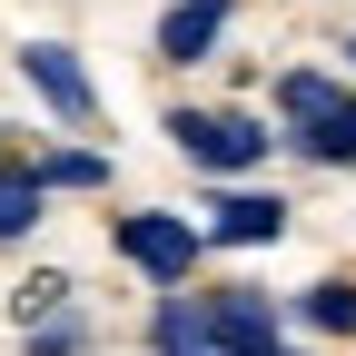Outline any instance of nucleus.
Listing matches in <instances>:
<instances>
[{
  "instance_id": "20e7f679",
  "label": "nucleus",
  "mask_w": 356,
  "mask_h": 356,
  "mask_svg": "<svg viewBox=\"0 0 356 356\" xmlns=\"http://www.w3.org/2000/svg\"><path fill=\"white\" fill-rule=\"evenodd\" d=\"M198 307H208V337H218V356H297V346L277 337V307H267L257 287H208Z\"/></svg>"
},
{
  "instance_id": "7ed1b4c3",
  "label": "nucleus",
  "mask_w": 356,
  "mask_h": 356,
  "mask_svg": "<svg viewBox=\"0 0 356 356\" xmlns=\"http://www.w3.org/2000/svg\"><path fill=\"white\" fill-rule=\"evenodd\" d=\"M109 248H119L129 267H139V277H159V287H188L208 238L188 228V218H168V208H129L119 228H109Z\"/></svg>"
},
{
  "instance_id": "f03ea898",
  "label": "nucleus",
  "mask_w": 356,
  "mask_h": 356,
  "mask_svg": "<svg viewBox=\"0 0 356 356\" xmlns=\"http://www.w3.org/2000/svg\"><path fill=\"white\" fill-rule=\"evenodd\" d=\"M168 139L188 168H218V178H248L267 168V149H277V129L248 119V109H168Z\"/></svg>"
},
{
  "instance_id": "1a4fd4ad",
  "label": "nucleus",
  "mask_w": 356,
  "mask_h": 356,
  "mask_svg": "<svg viewBox=\"0 0 356 356\" xmlns=\"http://www.w3.org/2000/svg\"><path fill=\"white\" fill-rule=\"evenodd\" d=\"M40 178H30V159H0V248H20L30 228H40Z\"/></svg>"
},
{
  "instance_id": "39448f33",
  "label": "nucleus",
  "mask_w": 356,
  "mask_h": 356,
  "mask_svg": "<svg viewBox=\"0 0 356 356\" xmlns=\"http://www.w3.org/2000/svg\"><path fill=\"white\" fill-rule=\"evenodd\" d=\"M20 70H30V89H40V99H50L70 129H89V119H99V89H89V70H79V50H70V40H30V50H20Z\"/></svg>"
},
{
  "instance_id": "ddd939ff",
  "label": "nucleus",
  "mask_w": 356,
  "mask_h": 356,
  "mask_svg": "<svg viewBox=\"0 0 356 356\" xmlns=\"http://www.w3.org/2000/svg\"><path fill=\"white\" fill-rule=\"evenodd\" d=\"M346 70H356V40H346Z\"/></svg>"
},
{
  "instance_id": "0eeeda50",
  "label": "nucleus",
  "mask_w": 356,
  "mask_h": 356,
  "mask_svg": "<svg viewBox=\"0 0 356 356\" xmlns=\"http://www.w3.org/2000/svg\"><path fill=\"white\" fill-rule=\"evenodd\" d=\"M149 346H159V356H218V337H208V307H198L188 287H168V297L149 307Z\"/></svg>"
},
{
  "instance_id": "9b49d317",
  "label": "nucleus",
  "mask_w": 356,
  "mask_h": 356,
  "mask_svg": "<svg viewBox=\"0 0 356 356\" xmlns=\"http://www.w3.org/2000/svg\"><path fill=\"white\" fill-rule=\"evenodd\" d=\"M40 188H109V159L99 149H50V159H30Z\"/></svg>"
},
{
  "instance_id": "f8f14e48",
  "label": "nucleus",
  "mask_w": 356,
  "mask_h": 356,
  "mask_svg": "<svg viewBox=\"0 0 356 356\" xmlns=\"http://www.w3.org/2000/svg\"><path fill=\"white\" fill-rule=\"evenodd\" d=\"M79 346H89V317H70V307H50L30 327V356H79Z\"/></svg>"
},
{
  "instance_id": "6e6552de",
  "label": "nucleus",
  "mask_w": 356,
  "mask_h": 356,
  "mask_svg": "<svg viewBox=\"0 0 356 356\" xmlns=\"http://www.w3.org/2000/svg\"><path fill=\"white\" fill-rule=\"evenodd\" d=\"M218 30H228V0H168V20H159V60H208Z\"/></svg>"
},
{
  "instance_id": "423d86ee",
  "label": "nucleus",
  "mask_w": 356,
  "mask_h": 356,
  "mask_svg": "<svg viewBox=\"0 0 356 356\" xmlns=\"http://www.w3.org/2000/svg\"><path fill=\"white\" fill-rule=\"evenodd\" d=\"M198 238H218V248H277L287 238V198L277 188H228V198H208Z\"/></svg>"
},
{
  "instance_id": "f257e3e1",
  "label": "nucleus",
  "mask_w": 356,
  "mask_h": 356,
  "mask_svg": "<svg viewBox=\"0 0 356 356\" xmlns=\"http://www.w3.org/2000/svg\"><path fill=\"white\" fill-rule=\"evenodd\" d=\"M277 119H287V139L317 159V168H356V89H346V79L287 70V79H277Z\"/></svg>"
},
{
  "instance_id": "9d476101",
  "label": "nucleus",
  "mask_w": 356,
  "mask_h": 356,
  "mask_svg": "<svg viewBox=\"0 0 356 356\" xmlns=\"http://www.w3.org/2000/svg\"><path fill=\"white\" fill-rule=\"evenodd\" d=\"M297 317L317 327V337H356V287H346V277H317V287L297 297Z\"/></svg>"
}]
</instances>
